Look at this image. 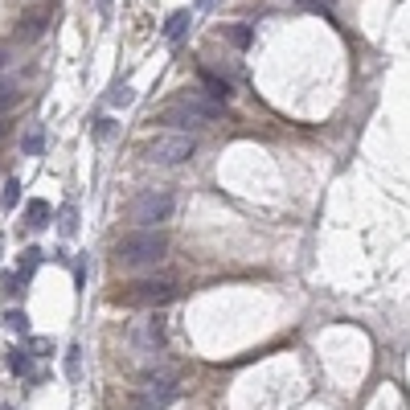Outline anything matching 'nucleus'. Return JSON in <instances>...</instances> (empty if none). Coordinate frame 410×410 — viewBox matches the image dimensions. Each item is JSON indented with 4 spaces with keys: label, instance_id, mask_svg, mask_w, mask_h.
Returning a JSON list of instances; mask_svg holds the SVG:
<instances>
[{
    "label": "nucleus",
    "instance_id": "f257e3e1",
    "mask_svg": "<svg viewBox=\"0 0 410 410\" xmlns=\"http://www.w3.org/2000/svg\"><path fill=\"white\" fill-rule=\"evenodd\" d=\"M164 259H168V234L164 230H131L127 238L115 242V263L127 267V271L156 267Z\"/></svg>",
    "mask_w": 410,
    "mask_h": 410
},
{
    "label": "nucleus",
    "instance_id": "f03ea898",
    "mask_svg": "<svg viewBox=\"0 0 410 410\" xmlns=\"http://www.w3.org/2000/svg\"><path fill=\"white\" fill-rule=\"evenodd\" d=\"M172 209H177V197H172L168 189H144V193L131 197L127 218H131L140 230H160V226L172 218Z\"/></svg>",
    "mask_w": 410,
    "mask_h": 410
},
{
    "label": "nucleus",
    "instance_id": "7ed1b4c3",
    "mask_svg": "<svg viewBox=\"0 0 410 410\" xmlns=\"http://www.w3.org/2000/svg\"><path fill=\"white\" fill-rule=\"evenodd\" d=\"M218 115H222V103H214L209 94H185V99H177L164 111V123H172L177 131H185V127H205Z\"/></svg>",
    "mask_w": 410,
    "mask_h": 410
},
{
    "label": "nucleus",
    "instance_id": "20e7f679",
    "mask_svg": "<svg viewBox=\"0 0 410 410\" xmlns=\"http://www.w3.org/2000/svg\"><path fill=\"white\" fill-rule=\"evenodd\" d=\"M115 300L127 308H164L177 300V283L172 279H140V283H127V292H119Z\"/></svg>",
    "mask_w": 410,
    "mask_h": 410
},
{
    "label": "nucleus",
    "instance_id": "39448f33",
    "mask_svg": "<svg viewBox=\"0 0 410 410\" xmlns=\"http://www.w3.org/2000/svg\"><path fill=\"white\" fill-rule=\"evenodd\" d=\"M197 152V140L189 131H164L148 144V160L152 164H185Z\"/></svg>",
    "mask_w": 410,
    "mask_h": 410
},
{
    "label": "nucleus",
    "instance_id": "423d86ee",
    "mask_svg": "<svg viewBox=\"0 0 410 410\" xmlns=\"http://www.w3.org/2000/svg\"><path fill=\"white\" fill-rule=\"evenodd\" d=\"M160 341H164V316H160V312H152L148 320L131 324V345H136L140 353H156Z\"/></svg>",
    "mask_w": 410,
    "mask_h": 410
},
{
    "label": "nucleus",
    "instance_id": "0eeeda50",
    "mask_svg": "<svg viewBox=\"0 0 410 410\" xmlns=\"http://www.w3.org/2000/svg\"><path fill=\"white\" fill-rule=\"evenodd\" d=\"M197 78H201V86H205V94H209L214 103H226V99L234 94V90H230V82H226V78H218V74H214V70H205V66H201V74H197Z\"/></svg>",
    "mask_w": 410,
    "mask_h": 410
},
{
    "label": "nucleus",
    "instance_id": "6e6552de",
    "mask_svg": "<svg viewBox=\"0 0 410 410\" xmlns=\"http://www.w3.org/2000/svg\"><path fill=\"white\" fill-rule=\"evenodd\" d=\"M185 33H189V8L172 12V16H168V25H164V37H168V41H181Z\"/></svg>",
    "mask_w": 410,
    "mask_h": 410
},
{
    "label": "nucleus",
    "instance_id": "1a4fd4ad",
    "mask_svg": "<svg viewBox=\"0 0 410 410\" xmlns=\"http://www.w3.org/2000/svg\"><path fill=\"white\" fill-rule=\"evenodd\" d=\"M25 222H29L33 230H41V226L49 222V201H29V205H25Z\"/></svg>",
    "mask_w": 410,
    "mask_h": 410
},
{
    "label": "nucleus",
    "instance_id": "9d476101",
    "mask_svg": "<svg viewBox=\"0 0 410 410\" xmlns=\"http://www.w3.org/2000/svg\"><path fill=\"white\" fill-rule=\"evenodd\" d=\"M16 99H21V82L16 78H0V115L8 107H16Z\"/></svg>",
    "mask_w": 410,
    "mask_h": 410
},
{
    "label": "nucleus",
    "instance_id": "9b49d317",
    "mask_svg": "<svg viewBox=\"0 0 410 410\" xmlns=\"http://www.w3.org/2000/svg\"><path fill=\"white\" fill-rule=\"evenodd\" d=\"M226 37H230L238 49H246V45H251V29H246V25H230V29H226Z\"/></svg>",
    "mask_w": 410,
    "mask_h": 410
},
{
    "label": "nucleus",
    "instance_id": "f8f14e48",
    "mask_svg": "<svg viewBox=\"0 0 410 410\" xmlns=\"http://www.w3.org/2000/svg\"><path fill=\"white\" fill-rule=\"evenodd\" d=\"M127 103H131V86H127V82H119V86L111 90V107H127Z\"/></svg>",
    "mask_w": 410,
    "mask_h": 410
},
{
    "label": "nucleus",
    "instance_id": "ddd939ff",
    "mask_svg": "<svg viewBox=\"0 0 410 410\" xmlns=\"http://www.w3.org/2000/svg\"><path fill=\"white\" fill-rule=\"evenodd\" d=\"M25 152H29V156H37V152H41V131H33V136L25 140Z\"/></svg>",
    "mask_w": 410,
    "mask_h": 410
},
{
    "label": "nucleus",
    "instance_id": "4468645a",
    "mask_svg": "<svg viewBox=\"0 0 410 410\" xmlns=\"http://www.w3.org/2000/svg\"><path fill=\"white\" fill-rule=\"evenodd\" d=\"M16 189H21V185H16V181H8V185H4V205H16V197H21V193H16Z\"/></svg>",
    "mask_w": 410,
    "mask_h": 410
},
{
    "label": "nucleus",
    "instance_id": "2eb2a0df",
    "mask_svg": "<svg viewBox=\"0 0 410 410\" xmlns=\"http://www.w3.org/2000/svg\"><path fill=\"white\" fill-rule=\"evenodd\" d=\"M8 366H12V374H25V370H29V357H21V353H12V357H8Z\"/></svg>",
    "mask_w": 410,
    "mask_h": 410
},
{
    "label": "nucleus",
    "instance_id": "dca6fc26",
    "mask_svg": "<svg viewBox=\"0 0 410 410\" xmlns=\"http://www.w3.org/2000/svg\"><path fill=\"white\" fill-rule=\"evenodd\" d=\"M62 230H66V234H74V209H70V205L62 209Z\"/></svg>",
    "mask_w": 410,
    "mask_h": 410
},
{
    "label": "nucleus",
    "instance_id": "f3484780",
    "mask_svg": "<svg viewBox=\"0 0 410 410\" xmlns=\"http://www.w3.org/2000/svg\"><path fill=\"white\" fill-rule=\"evenodd\" d=\"M8 329L21 333V329H25V316H21V312H8Z\"/></svg>",
    "mask_w": 410,
    "mask_h": 410
},
{
    "label": "nucleus",
    "instance_id": "a211bd4d",
    "mask_svg": "<svg viewBox=\"0 0 410 410\" xmlns=\"http://www.w3.org/2000/svg\"><path fill=\"white\" fill-rule=\"evenodd\" d=\"M66 370H70V378H78V349H70V357H66Z\"/></svg>",
    "mask_w": 410,
    "mask_h": 410
},
{
    "label": "nucleus",
    "instance_id": "6ab92c4d",
    "mask_svg": "<svg viewBox=\"0 0 410 410\" xmlns=\"http://www.w3.org/2000/svg\"><path fill=\"white\" fill-rule=\"evenodd\" d=\"M296 4H308V8H329V0H296Z\"/></svg>",
    "mask_w": 410,
    "mask_h": 410
},
{
    "label": "nucleus",
    "instance_id": "aec40b11",
    "mask_svg": "<svg viewBox=\"0 0 410 410\" xmlns=\"http://www.w3.org/2000/svg\"><path fill=\"white\" fill-rule=\"evenodd\" d=\"M197 4H201V8H209V4H214V0H197Z\"/></svg>",
    "mask_w": 410,
    "mask_h": 410
},
{
    "label": "nucleus",
    "instance_id": "412c9836",
    "mask_svg": "<svg viewBox=\"0 0 410 410\" xmlns=\"http://www.w3.org/2000/svg\"><path fill=\"white\" fill-rule=\"evenodd\" d=\"M136 410H152V407H140V402H136Z\"/></svg>",
    "mask_w": 410,
    "mask_h": 410
},
{
    "label": "nucleus",
    "instance_id": "4be33fe9",
    "mask_svg": "<svg viewBox=\"0 0 410 410\" xmlns=\"http://www.w3.org/2000/svg\"><path fill=\"white\" fill-rule=\"evenodd\" d=\"M0 70H4V53H0Z\"/></svg>",
    "mask_w": 410,
    "mask_h": 410
},
{
    "label": "nucleus",
    "instance_id": "5701e85b",
    "mask_svg": "<svg viewBox=\"0 0 410 410\" xmlns=\"http://www.w3.org/2000/svg\"><path fill=\"white\" fill-rule=\"evenodd\" d=\"M0 136H4V123H0Z\"/></svg>",
    "mask_w": 410,
    "mask_h": 410
},
{
    "label": "nucleus",
    "instance_id": "b1692460",
    "mask_svg": "<svg viewBox=\"0 0 410 410\" xmlns=\"http://www.w3.org/2000/svg\"><path fill=\"white\" fill-rule=\"evenodd\" d=\"M0 410H12V407H0Z\"/></svg>",
    "mask_w": 410,
    "mask_h": 410
}]
</instances>
